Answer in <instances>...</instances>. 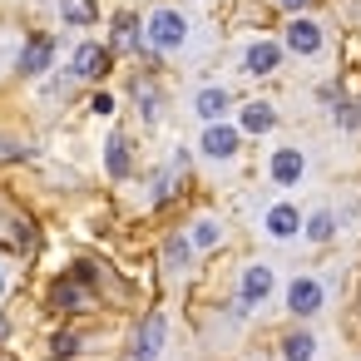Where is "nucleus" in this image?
I'll return each instance as SVG.
<instances>
[{"mask_svg": "<svg viewBox=\"0 0 361 361\" xmlns=\"http://www.w3.org/2000/svg\"><path fill=\"white\" fill-rule=\"evenodd\" d=\"M144 40H149L154 50H178V45L188 40V20H183L178 11H154L149 25H144Z\"/></svg>", "mask_w": 361, "mask_h": 361, "instance_id": "obj_1", "label": "nucleus"}, {"mask_svg": "<svg viewBox=\"0 0 361 361\" xmlns=\"http://www.w3.org/2000/svg\"><path fill=\"white\" fill-rule=\"evenodd\" d=\"M272 287H277L272 267H267V262H247V267H243V282H238V302H243V312H247V307H262V302L272 297Z\"/></svg>", "mask_w": 361, "mask_h": 361, "instance_id": "obj_2", "label": "nucleus"}, {"mask_svg": "<svg viewBox=\"0 0 361 361\" xmlns=\"http://www.w3.org/2000/svg\"><path fill=\"white\" fill-rule=\"evenodd\" d=\"M326 307V287L317 282V277H292V287H287V312L292 317H317Z\"/></svg>", "mask_w": 361, "mask_h": 361, "instance_id": "obj_3", "label": "nucleus"}, {"mask_svg": "<svg viewBox=\"0 0 361 361\" xmlns=\"http://www.w3.org/2000/svg\"><path fill=\"white\" fill-rule=\"evenodd\" d=\"M272 183L277 188H292V183H302V173H307V154L297 149V144H282V149H272Z\"/></svg>", "mask_w": 361, "mask_h": 361, "instance_id": "obj_4", "label": "nucleus"}, {"mask_svg": "<svg viewBox=\"0 0 361 361\" xmlns=\"http://www.w3.org/2000/svg\"><path fill=\"white\" fill-rule=\"evenodd\" d=\"M164 336H169L164 312H149V317H144V326H139V336H134V361H159Z\"/></svg>", "mask_w": 361, "mask_h": 361, "instance_id": "obj_5", "label": "nucleus"}, {"mask_svg": "<svg viewBox=\"0 0 361 361\" xmlns=\"http://www.w3.org/2000/svg\"><path fill=\"white\" fill-rule=\"evenodd\" d=\"M238 144H243V134L233 129V124H208L203 129V159H218V164H228L233 154H238Z\"/></svg>", "mask_w": 361, "mask_h": 361, "instance_id": "obj_6", "label": "nucleus"}, {"mask_svg": "<svg viewBox=\"0 0 361 361\" xmlns=\"http://www.w3.org/2000/svg\"><path fill=\"white\" fill-rule=\"evenodd\" d=\"M262 233H267V238H277V243H287V238H297V233H302V213H297L292 203H272V208H267V218H262Z\"/></svg>", "mask_w": 361, "mask_h": 361, "instance_id": "obj_7", "label": "nucleus"}, {"mask_svg": "<svg viewBox=\"0 0 361 361\" xmlns=\"http://www.w3.org/2000/svg\"><path fill=\"white\" fill-rule=\"evenodd\" d=\"M282 65V45H272V40H257V45H247V55H243V75H272Z\"/></svg>", "mask_w": 361, "mask_h": 361, "instance_id": "obj_8", "label": "nucleus"}, {"mask_svg": "<svg viewBox=\"0 0 361 361\" xmlns=\"http://www.w3.org/2000/svg\"><path fill=\"white\" fill-rule=\"evenodd\" d=\"M287 50H292V55H317V50H322V25L297 16V20L287 25Z\"/></svg>", "mask_w": 361, "mask_h": 361, "instance_id": "obj_9", "label": "nucleus"}, {"mask_svg": "<svg viewBox=\"0 0 361 361\" xmlns=\"http://www.w3.org/2000/svg\"><path fill=\"white\" fill-rule=\"evenodd\" d=\"M272 124H277V109L267 99H252V104L238 109V134H267Z\"/></svg>", "mask_w": 361, "mask_h": 361, "instance_id": "obj_10", "label": "nucleus"}, {"mask_svg": "<svg viewBox=\"0 0 361 361\" xmlns=\"http://www.w3.org/2000/svg\"><path fill=\"white\" fill-rule=\"evenodd\" d=\"M50 307H55V312H85V307H90V287H80L75 277H60V282L50 287Z\"/></svg>", "mask_w": 361, "mask_h": 361, "instance_id": "obj_11", "label": "nucleus"}, {"mask_svg": "<svg viewBox=\"0 0 361 361\" xmlns=\"http://www.w3.org/2000/svg\"><path fill=\"white\" fill-rule=\"evenodd\" d=\"M75 75L80 80H104L109 75V50L104 45H80L75 50Z\"/></svg>", "mask_w": 361, "mask_h": 361, "instance_id": "obj_12", "label": "nucleus"}, {"mask_svg": "<svg viewBox=\"0 0 361 361\" xmlns=\"http://www.w3.org/2000/svg\"><path fill=\"white\" fill-rule=\"evenodd\" d=\"M50 60H55V40H50V35H35V40L25 45V55H20V75H45Z\"/></svg>", "mask_w": 361, "mask_h": 361, "instance_id": "obj_13", "label": "nucleus"}, {"mask_svg": "<svg viewBox=\"0 0 361 361\" xmlns=\"http://www.w3.org/2000/svg\"><path fill=\"white\" fill-rule=\"evenodd\" d=\"M193 114H198V119H208V124H218V119L228 114V90H218V85L198 90V99H193Z\"/></svg>", "mask_w": 361, "mask_h": 361, "instance_id": "obj_14", "label": "nucleus"}, {"mask_svg": "<svg viewBox=\"0 0 361 361\" xmlns=\"http://www.w3.org/2000/svg\"><path fill=\"white\" fill-rule=\"evenodd\" d=\"M104 169H109V178H124V173L134 169V159H129V139H124V134H114V139L104 144Z\"/></svg>", "mask_w": 361, "mask_h": 361, "instance_id": "obj_15", "label": "nucleus"}, {"mask_svg": "<svg viewBox=\"0 0 361 361\" xmlns=\"http://www.w3.org/2000/svg\"><path fill=\"white\" fill-rule=\"evenodd\" d=\"M218 243H223V228H218V218H198V223H193V233H188V247L208 252V247H218Z\"/></svg>", "mask_w": 361, "mask_h": 361, "instance_id": "obj_16", "label": "nucleus"}, {"mask_svg": "<svg viewBox=\"0 0 361 361\" xmlns=\"http://www.w3.org/2000/svg\"><path fill=\"white\" fill-rule=\"evenodd\" d=\"M302 233H307L312 243H331V238H336V218H331L326 208H317V213L302 223Z\"/></svg>", "mask_w": 361, "mask_h": 361, "instance_id": "obj_17", "label": "nucleus"}, {"mask_svg": "<svg viewBox=\"0 0 361 361\" xmlns=\"http://www.w3.org/2000/svg\"><path fill=\"white\" fill-rule=\"evenodd\" d=\"M282 356H287V361H312V356H317V336H312V331H292V336L282 341Z\"/></svg>", "mask_w": 361, "mask_h": 361, "instance_id": "obj_18", "label": "nucleus"}, {"mask_svg": "<svg viewBox=\"0 0 361 361\" xmlns=\"http://www.w3.org/2000/svg\"><path fill=\"white\" fill-rule=\"evenodd\" d=\"M60 16L70 20V25H94V0H60Z\"/></svg>", "mask_w": 361, "mask_h": 361, "instance_id": "obj_19", "label": "nucleus"}, {"mask_svg": "<svg viewBox=\"0 0 361 361\" xmlns=\"http://www.w3.org/2000/svg\"><path fill=\"white\" fill-rule=\"evenodd\" d=\"M114 45L119 50H129V45H139V20L124 11V16H114Z\"/></svg>", "mask_w": 361, "mask_h": 361, "instance_id": "obj_20", "label": "nucleus"}, {"mask_svg": "<svg viewBox=\"0 0 361 361\" xmlns=\"http://www.w3.org/2000/svg\"><path fill=\"white\" fill-rule=\"evenodd\" d=\"M188 252H193V247H188V238H169V243H164V267H169V272H183Z\"/></svg>", "mask_w": 361, "mask_h": 361, "instance_id": "obj_21", "label": "nucleus"}, {"mask_svg": "<svg viewBox=\"0 0 361 361\" xmlns=\"http://www.w3.org/2000/svg\"><path fill=\"white\" fill-rule=\"evenodd\" d=\"M75 351H80V336H75V331H55V336H50V356H55V361H70Z\"/></svg>", "mask_w": 361, "mask_h": 361, "instance_id": "obj_22", "label": "nucleus"}, {"mask_svg": "<svg viewBox=\"0 0 361 361\" xmlns=\"http://www.w3.org/2000/svg\"><path fill=\"white\" fill-rule=\"evenodd\" d=\"M134 94H139V104H144V119H159V94H154V85H134Z\"/></svg>", "mask_w": 361, "mask_h": 361, "instance_id": "obj_23", "label": "nucleus"}, {"mask_svg": "<svg viewBox=\"0 0 361 361\" xmlns=\"http://www.w3.org/2000/svg\"><path fill=\"white\" fill-rule=\"evenodd\" d=\"M65 277H75L80 287H94V282H99V267H94V262H75V267H70Z\"/></svg>", "mask_w": 361, "mask_h": 361, "instance_id": "obj_24", "label": "nucleus"}, {"mask_svg": "<svg viewBox=\"0 0 361 361\" xmlns=\"http://www.w3.org/2000/svg\"><path fill=\"white\" fill-rule=\"evenodd\" d=\"M336 119H341L346 129H361V109H356V104H336Z\"/></svg>", "mask_w": 361, "mask_h": 361, "instance_id": "obj_25", "label": "nucleus"}, {"mask_svg": "<svg viewBox=\"0 0 361 361\" xmlns=\"http://www.w3.org/2000/svg\"><path fill=\"white\" fill-rule=\"evenodd\" d=\"M90 109H94V114H114V99H109V94H94Z\"/></svg>", "mask_w": 361, "mask_h": 361, "instance_id": "obj_26", "label": "nucleus"}, {"mask_svg": "<svg viewBox=\"0 0 361 361\" xmlns=\"http://www.w3.org/2000/svg\"><path fill=\"white\" fill-rule=\"evenodd\" d=\"M277 6H282V11H302V6H307V0H277Z\"/></svg>", "mask_w": 361, "mask_h": 361, "instance_id": "obj_27", "label": "nucleus"}, {"mask_svg": "<svg viewBox=\"0 0 361 361\" xmlns=\"http://www.w3.org/2000/svg\"><path fill=\"white\" fill-rule=\"evenodd\" d=\"M6 331H11V322H6V317H0V336H6Z\"/></svg>", "mask_w": 361, "mask_h": 361, "instance_id": "obj_28", "label": "nucleus"}, {"mask_svg": "<svg viewBox=\"0 0 361 361\" xmlns=\"http://www.w3.org/2000/svg\"><path fill=\"white\" fill-rule=\"evenodd\" d=\"M0 297H6V272H0Z\"/></svg>", "mask_w": 361, "mask_h": 361, "instance_id": "obj_29", "label": "nucleus"}]
</instances>
